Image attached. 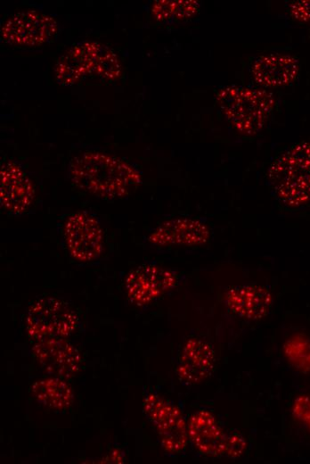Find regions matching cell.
<instances>
[{
  "label": "cell",
  "instance_id": "obj_1",
  "mask_svg": "<svg viewBox=\"0 0 310 464\" xmlns=\"http://www.w3.org/2000/svg\"><path fill=\"white\" fill-rule=\"evenodd\" d=\"M67 176L74 187L103 200L126 196L141 183V175L131 163L98 151L73 156Z\"/></svg>",
  "mask_w": 310,
  "mask_h": 464
},
{
  "label": "cell",
  "instance_id": "obj_2",
  "mask_svg": "<svg viewBox=\"0 0 310 464\" xmlns=\"http://www.w3.org/2000/svg\"><path fill=\"white\" fill-rule=\"evenodd\" d=\"M267 181L282 205H305L310 200V144H295L278 156L268 169Z\"/></svg>",
  "mask_w": 310,
  "mask_h": 464
},
{
  "label": "cell",
  "instance_id": "obj_3",
  "mask_svg": "<svg viewBox=\"0 0 310 464\" xmlns=\"http://www.w3.org/2000/svg\"><path fill=\"white\" fill-rule=\"evenodd\" d=\"M216 100L227 121L247 136L256 135L263 128L274 104L271 93L238 86L221 88Z\"/></svg>",
  "mask_w": 310,
  "mask_h": 464
},
{
  "label": "cell",
  "instance_id": "obj_4",
  "mask_svg": "<svg viewBox=\"0 0 310 464\" xmlns=\"http://www.w3.org/2000/svg\"><path fill=\"white\" fill-rule=\"evenodd\" d=\"M57 81L70 86L86 78L114 79L119 74L116 54L107 46L86 42L71 47L55 67Z\"/></svg>",
  "mask_w": 310,
  "mask_h": 464
},
{
  "label": "cell",
  "instance_id": "obj_5",
  "mask_svg": "<svg viewBox=\"0 0 310 464\" xmlns=\"http://www.w3.org/2000/svg\"><path fill=\"white\" fill-rule=\"evenodd\" d=\"M78 317L64 300L45 296L34 301L27 310L25 328L35 341L67 338L78 328Z\"/></svg>",
  "mask_w": 310,
  "mask_h": 464
},
{
  "label": "cell",
  "instance_id": "obj_6",
  "mask_svg": "<svg viewBox=\"0 0 310 464\" xmlns=\"http://www.w3.org/2000/svg\"><path fill=\"white\" fill-rule=\"evenodd\" d=\"M62 245L75 261L88 262L100 257L104 234L100 219L83 210L69 214L61 226Z\"/></svg>",
  "mask_w": 310,
  "mask_h": 464
},
{
  "label": "cell",
  "instance_id": "obj_7",
  "mask_svg": "<svg viewBox=\"0 0 310 464\" xmlns=\"http://www.w3.org/2000/svg\"><path fill=\"white\" fill-rule=\"evenodd\" d=\"M187 432L194 447L205 455L235 457L245 449V440L241 435L226 434L215 416L206 410L191 416Z\"/></svg>",
  "mask_w": 310,
  "mask_h": 464
},
{
  "label": "cell",
  "instance_id": "obj_8",
  "mask_svg": "<svg viewBox=\"0 0 310 464\" xmlns=\"http://www.w3.org/2000/svg\"><path fill=\"white\" fill-rule=\"evenodd\" d=\"M143 407L159 435L163 449L169 453L182 452L189 437L187 424L180 409L153 392L144 395Z\"/></svg>",
  "mask_w": 310,
  "mask_h": 464
},
{
  "label": "cell",
  "instance_id": "obj_9",
  "mask_svg": "<svg viewBox=\"0 0 310 464\" xmlns=\"http://www.w3.org/2000/svg\"><path fill=\"white\" fill-rule=\"evenodd\" d=\"M182 275L156 263H143L130 270L125 281L126 297L136 306H143L175 287Z\"/></svg>",
  "mask_w": 310,
  "mask_h": 464
},
{
  "label": "cell",
  "instance_id": "obj_10",
  "mask_svg": "<svg viewBox=\"0 0 310 464\" xmlns=\"http://www.w3.org/2000/svg\"><path fill=\"white\" fill-rule=\"evenodd\" d=\"M57 22L50 15L36 10L12 14L1 28L4 43L17 47H35L54 38Z\"/></svg>",
  "mask_w": 310,
  "mask_h": 464
},
{
  "label": "cell",
  "instance_id": "obj_11",
  "mask_svg": "<svg viewBox=\"0 0 310 464\" xmlns=\"http://www.w3.org/2000/svg\"><path fill=\"white\" fill-rule=\"evenodd\" d=\"M36 196L34 183L24 166L12 158L1 162V209L12 216L25 214L30 210Z\"/></svg>",
  "mask_w": 310,
  "mask_h": 464
},
{
  "label": "cell",
  "instance_id": "obj_12",
  "mask_svg": "<svg viewBox=\"0 0 310 464\" xmlns=\"http://www.w3.org/2000/svg\"><path fill=\"white\" fill-rule=\"evenodd\" d=\"M32 354L48 376L70 379L79 371L82 357L66 338L35 341Z\"/></svg>",
  "mask_w": 310,
  "mask_h": 464
},
{
  "label": "cell",
  "instance_id": "obj_13",
  "mask_svg": "<svg viewBox=\"0 0 310 464\" xmlns=\"http://www.w3.org/2000/svg\"><path fill=\"white\" fill-rule=\"evenodd\" d=\"M210 236L203 219L179 217L167 220L147 236V242L156 246H193L206 244Z\"/></svg>",
  "mask_w": 310,
  "mask_h": 464
},
{
  "label": "cell",
  "instance_id": "obj_14",
  "mask_svg": "<svg viewBox=\"0 0 310 464\" xmlns=\"http://www.w3.org/2000/svg\"><path fill=\"white\" fill-rule=\"evenodd\" d=\"M215 351L210 344L201 338L188 339L182 348L176 374L184 385H194L206 379L213 371Z\"/></svg>",
  "mask_w": 310,
  "mask_h": 464
},
{
  "label": "cell",
  "instance_id": "obj_15",
  "mask_svg": "<svg viewBox=\"0 0 310 464\" xmlns=\"http://www.w3.org/2000/svg\"><path fill=\"white\" fill-rule=\"evenodd\" d=\"M300 64L290 54L268 53L257 57L252 63L250 74L264 87H279L291 84L298 78Z\"/></svg>",
  "mask_w": 310,
  "mask_h": 464
},
{
  "label": "cell",
  "instance_id": "obj_16",
  "mask_svg": "<svg viewBox=\"0 0 310 464\" xmlns=\"http://www.w3.org/2000/svg\"><path fill=\"white\" fill-rule=\"evenodd\" d=\"M225 302L232 313L246 319L255 320L263 318L269 311L272 296L266 288L243 285L228 290Z\"/></svg>",
  "mask_w": 310,
  "mask_h": 464
},
{
  "label": "cell",
  "instance_id": "obj_17",
  "mask_svg": "<svg viewBox=\"0 0 310 464\" xmlns=\"http://www.w3.org/2000/svg\"><path fill=\"white\" fill-rule=\"evenodd\" d=\"M30 392L41 405L55 410L69 408L74 400L72 387L67 380L52 376L35 381Z\"/></svg>",
  "mask_w": 310,
  "mask_h": 464
},
{
  "label": "cell",
  "instance_id": "obj_18",
  "mask_svg": "<svg viewBox=\"0 0 310 464\" xmlns=\"http://www.w3.org/2000/svg\"><path fill=\"white\" fill-rule=\"evenodd\" d=\"M196 1H155L151 8L152 17L160 23H171L188 20L199 12Z\"/></svg>",
  "mask_w": 310,
  "mask_h": 464
},
{
  "label": "cell",
  "instance_id": "obj_19",
  "mask_svg": "<svg viewBox=\"0 0 310 464\" xmlns=\"http://www.w3.org/2000/svg\"><path fill=\"white\" fill-rule=\"evenodd\" d=\"M290 360L299 369L310 368V344L304 340H294L287 347Z\"/></svg>",
  "mask_w": 310,
  "mask_h": 464
},
{
  "label": "cell",
  "instance_id": "obj_20",
  "mask_svg": "<svg viewBox=\"0 0 310 464\" xmlns=\"http://www.w3.org/2000/svg\"><path fill=\"white\" fill-rule=\"evenodd\" d=\"M288 11L295 20L310 25V0L290 2Z\"/></svg>",
  "mask_w": 310,
  "mask_h": 464
},
{
  "label": "cell",
  "instance_id": "obj_21",
  "mask_svg": "<svg viewBox=\"0 0 310 464\" xmlns=\"http://www.w3.org/2000/svg\"><path fill=\"white\" fill-rule=\"evenodd\" d=\"M292 411L296 418L310 429V397L303 395L297 398Z\"/></svg>",
  "mask_w": 310,
  "mask_h": 464
}]
</instances>
